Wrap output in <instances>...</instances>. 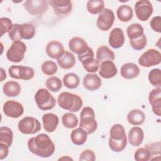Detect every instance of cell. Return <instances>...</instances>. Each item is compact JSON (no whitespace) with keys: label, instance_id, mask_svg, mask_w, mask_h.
I'll use <instances>...</instances> for the list:
<instances>
[{"label":"cell","instance_id":"cell-36","mask_svg":"<svg viewBox=\"0 0 161 161\" xmlns=\"http://www.w3.org/2000/svg\"><path fill=\"white\" fill-rule=\"evenodd\" d=\"M62 119L63 125L65 128L69 129L75 128L79 123L77 117L74 114L71 113H67L64 114Z\"/></svg>","mask_w":161,"mask_h":161},{"label":"cell","instance_id":"cell-11","mask_svg":"<svg viewBox=\"0 0 161 161\" xmlns=\"http://www.w3.org/2000/svg\"><path fill=\"white\" fill-rule=\"evenodd\" d=\"M134 9L137 18L142 21H147L153 12L152 4L148 0L136 1Z\"/></svg>","mask_w":161,"mask_h":161},{"label":"cell","instance_id":"cell-43","mask_svg":"<svg viewBox=\"0 0 161 161\" xmlns=\"http://www.w3.org/2000/svg\"><path fill=\"white\" fill-rule=\"evenodd\" d=\"M96 160V155L94 152L90 149L84 150L80 155L79 160L80 161H94Z\"/></svg>","mask_w":161,"mask_h":161},{"label":"cell","instance_id":"cell-30","mask_svg":"<svg viewBox=\"0 0 161 161\" xmlns=\"http://www.w3.org/2000/svg\"><path fill=\"white\" fill-rule=\"evenodd\" d=\"M116 15L119 20L121 21L128 22L133 16V11L131 6L123 4L119 6L117 9Z\"/></svg>","mask_w":161,"mask_h":161},{"label":"cell","instance_id":"cell-5","mask_svg":"<svg viewBox=\"0 0 161 161\" xmlns=\"http://www.w3.org/2000/svg\"><path fill=\"white\" fill-rule=\"evenodd\" d=\"M95 118V113L92 108H83L80 114L79 127L84 129L87 134L93 133L97 128V123Z\"/></svg>","mask_w":161,"mask_h":161},{"label":"cell","instance_id":"cell-44","mask_svg":"<svg viewBox=\"0 0 161 161\" xmlns=\"http://www.w3.org/2000/svg\"><path fill=\"white\" fill-rule=\"evenodd\" d=\"M145 147L149 150L151 156H153L157 154H160V142H159L157 143H152L145 145Z\"/></svg>","mask_w":161,"mask_h":161},{"label":"cell","instance_id":"cell-18","mask_svg":"<svg viewBox=\"0 0 161 161\" xmlns=\"http://www.w3.org/2000/svg\"><path fill=\"white\" fill-rule=\"evenodd\" d=\"M125 38L122 29L120 28H114L111 31L108 42L112 48L117 49L121 47L125 43Z\"/></svg>","mask_w":161,"mask_h":161},{"label":"cell","instance_id":"cell-46","mask_svg":"<svg viewBox=\"0 0 161 161\" xmlns=\"http://www.w3.org/2000/svg\"><path fill=\"white\" fill-rule=\"evenodd\" d=\"M9 153V147L1 143L0 144V160H3L7 157Z\"/></svg>","mask_w":161,"mask_h":161},{"label":"cell","instance_id":"cell-28","mask_svg":"<svg viewBox=\"0 0 161 161\" xmlns=\"http://www.w3.org/2000/svg\"><path fill=\"white\" fill-rule=\"evenodd\" d=\"M3 91L5 96L8 97H16L21 92V86L18 82L10 80L3 85Z\"/></svg>","mask_w":161,"mask_h":161},{"label":"cell","instance_id":"cell-14","mask_svg":"<svg viewBox=\"0 0 161 161\" xmlns=\"http://www.w3.org/2000/svg\"><path fill=\"white\" fill-rule=\"evenodd\" d=\"M49 3L59 18L66 17L72 10V2L69 0H50Z\"/></svg>","mask_w":161,"mask_h":161},{"label":"cell","instance_id":"cell-42","mask_svg":"<svg viewBox=\"0 0 161 161\" xmlns=\"http://www.w3.org/2000/svg\"><path fill=\"white\" fill-rule=\"evenodd\" d=\"M13 24L12 21L6 17H3L0 19V30H1V36H3L4 34L9 32L12 27Z\"/></svg>","mask_w":161,"mask_h":161},{"label":"cell","instance_id":"cell-24","mask_svg":"<svg viewBox=\"0 0 161 161\" xmlns=\"http://www.w3.org/2000/svg\"><path fill=\"white\" fill-rule=\"evenodd\" d=\"M144 133L143 130L139 126H134L131 128L128 135V142L134 147L140 146L143 140Z\"/></svg>","mask_w":161,"mask_h":161},{"label":"cell","instance_id":"cell-25","mask_svg":"<svg viewBox=\"0 0 161 161\" xmlns=\"http://www.w3.org/2000/svg\"><path fill=\"white\" fill-rule=\"evenodd\" d=\"M57 61L60 67L65 70L72 68L76 63L75 56L69 51H65L64 55Z\"/></svg>","mask_w":161,"mask_h":161},{"label":"cell","instance_id":"cell-2","mask_svg":"<svg viewBox=\"0 0 161 161\" xmlns=\"http://www.w3.org/2000/svg\"><path fill=\"white\" fill-rule=\"evenodd\" d=\"M108 145L114 152H120L125 150L127 145V138L124 127L120 124H114L109 131Z\"/></svg>","mask_w":161,"mask_h":161},{"label":"cell","instance_id":"cell-31","mask_svg":"<svg viewBox=\"0 0 161 161\" xmlns=\"http://www.w3.org/2000/svg\"><path fill=\"white\" fill-rule=\"evenodd\" d=\"M126 33L130 40H135L144 34V29L139 23H133L127 28Z\"/></svg>","mask_w":161,"mask_h":161},{"label":"cell","instance_id":"cell-6","mask_svg":"<svg viewBox=\"0 0 161 161\" xmlns=\"http://www.w3.org/2000/svg\"><path fill=\"white\" fill-rule=\"evenodd\" d=\"M34 99L38 108L43 111L52 109L56 104L55 98L45 88L39 89L35 93Z\"/></svg>","mask_w":161,"mask_h":161},{"label":"cell","instance_id":"cell-40","mask_svg":"<svg viewBox=\"0 0 161 161\" xmlns=\"http://www.w3.org/2000/svg\"><path fill=\"white\" fill-rule=\"evenodd\" d=\"M151 154L145 147L138 148L134 153V158L136 161H148L151 159Z\"/></svg>","mask_w":161,"mask_h":161},{"label":"cell","instance_id":"cell-7","mask_svg":"<svg viewBox=\"0 0 161 161\" xmlns=\"http://www.w3.org/2000/svg\"><path fill=\"white\" fill-rule=\"evenodd\" d=\"M26 46L22 41H15L12 43L6 52L8 60L11 62H20L25 57Z\"/></svg>","mask_w":161,"mask_h":161},{"label":"cell","instance_id":"cell-47","mask_svg":"<svg viewBox=\"0 0 161 161\" xmlns=\"http://www.w3.org/2000/svg\"><path fill=\"white\" fill-rule=\"evenodd\" d=\"M94 57V53L93 50L91 47H89L87 50L84 54L78 56V58H79L80 62H82V60L84 59L85 58H87V57Z\"/></svg>","mask_w":161,"mask_h":161},{"label":"cell","instance_id":"cell-37","mask_svg":"<svg viewBox=\"0 0 161 161\" xmlns=\"http://www.w3.org/2000/svg\"><path fill=\"white\" fill-rule=\"evenodd\" d=\"M150 83L156 88L161 86V70L159 69H153L151 70L148 75Z\"/></svg>","mask_w":161,"mask_h":161},{"label":"cell","instance_id":"cell-15","mask_svg":"<svg viewBox=\"0 0 161 161\" xmlns=\"http://www.w3.org/2000/svg\"><path fill=\"white\" fill-rule=\"evenodd\" d=\"M4 114L9 118H18L24 113V108L22 104L14 100H9L3 105Z\"/></svg>","mask_w":161,"mask_h":161},{"label":"cell","instance_id":"cell-29","mask_svg":"<svg viewBox=\"0 0 161 161\" xmlns=\"http://www.w3.org/2000/svg\"><path fill=\"white\" fill-rule=\"evenodd\" d=\"M87 133L82 128L79 127L73 130L70 134L72 142L75 145H83L87 139Z\"/></svg>","mask_w":161,"mask_h":161},{"label":"cell","instance_id":"cell-3","mask_svg":"<svg viewBox=\"0 0 161 161\" xmlns=\"http://www.w3.org/2000/svg\"><path fill=\"white\" fill-rule=\"evenodd\" d=\"M57 103L60 108L72 113L79 111L83 105L82 99L79 96L69 92H61L58 96Z\"/></svg>","mask_w":161,"mask_h":161},{"label":"cell","instance_id":"cell-38","mask_svg":"<svg viewBox=\"0 0 161 161\" xmlns=\"http://www.w3.org/2000/svg\"><path fill=\"white\" fill-rule=\"evenodd\" d=\"M45 86L49 91L52 92H58L62 88V83L59 78L52 76L47 79Z\"/></svg>","mask_w":161,"mask_h":161},{"label":"cell","instance_id":"cell-23","mask_svg":"<svg viewBox=\"0 0 161 161\" xmlns=\"http://www.w3.org/2000/svg\"><path fill=\"white\" fill-rule=\"evenodd\" d=\"M121 75L126 79H132L136 77L140 74L138 66L132 62L123 64L120 69Z\"/></svg>","mask_w":161,"mask_h":161},{"label":"cell","instance_id":"cell-27","mask_svg":"<svg viewBox=\"0 0 161 161\" xmlns=\"http://www.w3.org/2000/svg\"><path fill=\"white\" fill-rule=\"evenodd\" d=\"M115 58L114 53L107 46L102 45L96 51V60L100 63L106 60L113 61Z\"/></svg>","mask_w":161,"mask_h":161},{"label":"cell","instance_id":"cell-10","mask_svg":"<svg viewBox=\"0 0 161 161\" xmlns=\"http://www.w3.org/2000/svg\"><path fill=\"white\" fill-rule=\"evenodd\" d=\"M8 73L13 79L24 80H30L35 75L33 68L23 65H11L8 69Z\"/></svg>","mask_w":161,"mask_h":161},{"label":"cell","instance_id":"cell-39","mask_svg":"<svg viewBox=\"0 0 161 161\" xmlns=\"http://www.w3.org/2000/svg\"><path fill=\"white\" fill-rule=\"evenodd\" d=\"M41 69L43 74L47 75H52L58 70V67L56 63L52 60L45 61L41 67Z\"/></svg>","mask_w":161,"mask_h":161},{"label":"cell","instance_id":"cell-34","mask_svg":"<svg viewBox=\"0 0 161 161\" xmlns=\"http://www.w3.org/2000/svg\"><path fill=\"white\" fill-rule=\"evenodd\" d=\"M13 140V133L12 130L7 126H1L0 128V142L10 147Z\"/></svg>","mask_w":161,"mask_h":161},{"label":"cell","instance_id":"cell-1","mask_svg":"<svg viewBox=\"0 0 161 161\" xmlns=\"http://www.w3.org/2000/svg\"><path fill=\"white\" fill-rule=\"evenodd\" d=\"M29 150L34 155L42 158H48L55 152V145L49 136L40 133L30 138L27 143Z\"/></svg>","mask_w":161,"mask_h":161},{"label":"cell","instance_id":"cell-12","mask_svg":"<svg viewBox=\"0 0 161 161\" xmlns=\"http://www.w3.org/2000/svg\"><path fill=\"white\" fill-rule=\"evenodd\" d=\"M49 1L47 0H27L24 3L26 10L33 16L42 15L47 10Z\"/></svg>","mask_w":161,"mask_h":161},{"label":"cell","instance_id":"cell-26","mask_svg":"<svg viewBox=\"0 0 161 161\" xmlns=\"http://www.w3.org/2000/svg\"><path fill=\"white\" fill-rule=\"evenodd\" d=\"M145 120V114L140 109H134L130 111L127 114V121L134 126L143 124Z\"/></svg>","mask_w":161,"mask_h":161},{"label":"cell","instance_id":"cell-17","mask_svg":"<svg viewBox=\"0 0 161 161\" xmlns=\"http://www.w3.org/2000/svg\"><path fill=\"white\" fill-rule=\"evenodd\" d=\"M45 51L49 57L57 60L60 58L65 52L62 43L57 40L49 42L46 45Z\"/></svg>","mask_w":161,"mask_h":161},{"label":"cell","instance_id":"cell-4","mask_svg":"<svg viewBox=\"0 0 161 161\" xmlns=\"http://www.w3.org/2000/svg\"><path fill=\"white\" fill-rule=\"evenodd\" d=\"M35 28L30 23H16L8 32L9 38L13 41H21L22 39L30 40L35 35Z\"/></svg>","mask_w":161,"mask_h":161},{"label":"cell","instance_id":"cell-33","mask_svg":"<svg viewBox=\"0 0 161 161\" xmlns=\"http://www.w3.org/2000/svg\"><path fill=\"white\" fill-rule=\"evenodd\" d=\"M86 8L92 14H99L104 9V2L103 0H90L87 1Z\"/></svg>","mask_w":161,"mask_h":161},{"label":"cell","instance_id":"cell-35","mask_svg":"<svg viewBox=\"0 0 161 161\" xmlns=\"http://www.w3.org/2000/svg\"><path fill=\"white\" fill-rule=\"evenodd\" d=\"M86 71L89 73L96 72L99 69V62L94 57H87L81 62Z\"/></svg>","mask_w":161,"mask_h":161},{"label":"cell","instance_id":"cell-45","mask_svg":"<svg viewBox=\"0 0 161 161\" xmlns=\"http://www.w3.org/2000/svg\"><path fill=\"white\" fill-rule=\"evenodd\" d=\"M150 25L154 31L161 33V17L160 16L153 17L150 22Z\"/></svg>","mask_w":161,"mask_h":161},{"label":"cell","instance_id":"cell-22","mask_svg":"<svg viewBox=\"0 0 161 161\" xmlns=\"http://www.w3.org/2000/svg\"><path fill=\"white\" fill-rule=\"evenodd\" d=\"M42 122L44 130L48 133H52L57 129L59 119L56 114L48 113L43 115Z\"/></svg>","mask_w":161,"mask_h":161},{"label":"cell","instance_id":"cell-19","mask_svg":"<svg viewBox=\"0 0 161 161\" xmlns=\"http://www.w3.org/2000/svg\"><path fill=\"white\" fill-rule=\"evenodd\" d=\"M69 48L70 51L77 54L79 56L84 54L87 50L89 46L83 38L75 36L69 40Z\"/></svg>","mask_w":161,"mask_h":161},{"label":"cell","instance_id":"cell-13","mask_svg":"<svg viewBox=\"0 0 161 161\" xmlns=\"http://www.w3.org/2000/svg\"><path fill=\"white\" fill-rule=\"evenodd\" d=\"M115 19L113 11L109 8H104L98 15L96 25L101 31H108L113 26Z\"/></svg>","mask_w":161,"mask_h":161},{"label":"cell","instance_id":"cell-21","mask_svg":"<svg viewBox=\"0 0 161 161\" xmlns=\"http://www.w3.org/2000/svg\"><path fill=\"white\" fill-rule=\"evenodd\" d=\"M83 86L88 91H94L100 88L101 79L98 75L94 73L87 74L83 79Z\"/></svg>","mask_w":161,"mask_h":161},{"label":"cell","instance_id":"cell-41","mask_svg":"<svg viewBox=\"0 0 161 161\" xmlns=\"http://www.w3.org/2000/svg\"><path fill=\"white\" fill-rule=\"evenodd\" d=\"M130 43L131 47L135 50H141L146 47L147 39L145 35L143 34L142 36L136 39L130 40Z\"/></svg>","mask_w":161,"mask_h":161},{"label":"cell","instance_id":"cell-9","mask_svg":"<svg viewBox=\"0 0 161 161\" xmlns=\"http://www.w3.org/2000/svg\"><path fill=\"white\" fill-rule=\"evenodd\" d=\"M161 62V53L159 51L150 48L145 52L138 58V64L143 67H150Z\"/></svg>","mask_w":161,"mask_h":161},{"label":"cell","instance_id":"cell-16","mask_svg":"<svg viewBox=\"0 0 161 161\" xmlns=\"http://www.w3.org/2000/svg\"><path fill=\"white\" fill-rule=\"evenodd\" d=\"M148 101L152 106L153 113L158 116H161V89L157 87L150 91Z\"/></svg>","mask_w":161,"mask_h":161},{"label":"cell","instance_id":"cell-32","mask_svg":"<svg viewBox=\"0 0 161 161\" xmlns=\"http://www.w3.org/2000/svg\"><path fill=\"white\" fill-rule=\"evenodd\" d=\"M64 85L68 89L77 88L80 83L79 76L74 73H67L63 77Z\"/></svg>","mask_w":161,"mask_h":161},{"label":"cell","instance_id":"cell-8","mask_svg":"<svg viewBox=\"0 0 161 161\" xmlns=\"http://www.w3.org/2000/svg\"><path fill=\"white\" fill-rule=\"evenodd\" d=\"M18 128L19 131L23 134L33 135L40 131L41 124L35 118L26 116L18 122Z\"/></svg>","mask_w":161,"mask_h":161},{"label":"cell","instance_id":"cell-20","mask_svg":"<svg viewBox=\"0 0 161 161\" xmlns=\"http://www.w3.org/2000/svg\"><path fill=\"white\" fill-rule=\"evenodd\" d=\"M118 73V69L115 64L111 60L103 61L99 65V74L104 79H111Z\"/></svg>","mask_w":161,"mask_h":161},{"label":"cell","instance_id":"cell-48","mask_svg":"<svg viewBox=\"0 0 161 161\" xmlns=\"http://www.w3.org/2000/svg\"><path fill=\"white\" fill-rule=\"evenodd\" d=\"M6 78V74L4 70L1 68V81H3Z\"/></svg>","mask_w":161,"mask_h":161}]
</instances>
